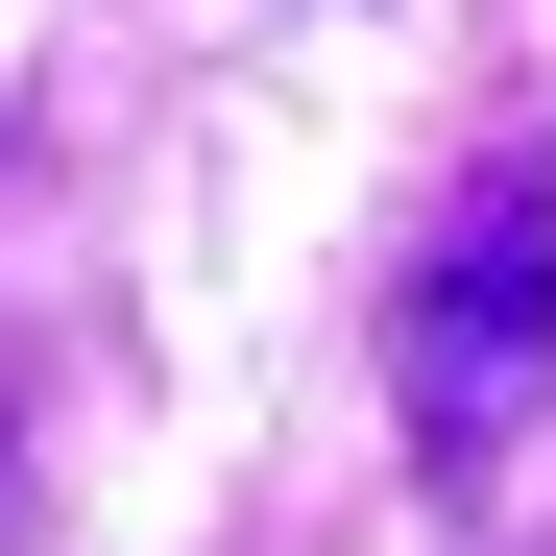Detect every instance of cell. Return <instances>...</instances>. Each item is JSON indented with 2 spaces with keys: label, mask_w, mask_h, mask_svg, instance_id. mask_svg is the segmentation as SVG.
<instances>
[{
  "label": "cell",
  "mask_w": 556,
  "mask_h": 556,
  "mask_svg": "<svg viewBox=\"0 0 556 556\" xmlns=\"http://www.w3.org/2000/svg\"><path fill=\"white\" fill-rule=\"evenodd\" d=\"M388 388H412V459H508L532 388H556V194H459L412 266H388Z\"/></svg>",
  "instance_id": "obj_1"
}]
</instances>
